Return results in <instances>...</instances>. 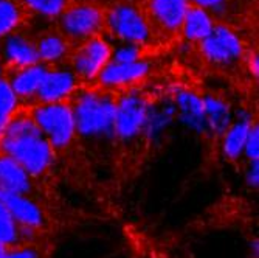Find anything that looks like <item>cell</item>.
<instances>
[{"label":"cell","mask_w":259,"mask_h":258,"mask_svg":"<svg viewBox=\"0 0 259 258\" xmlns=\"http://www.w3.org/2000/svg\"><path fill=\"white\" fill-rule=\"evenodd\" d=\"M152 106L154 100L141 89H127L118 93L110 162L115 179L120 183L137 177L148 160Z\"/></svg>","instance_id":"obj_1"},{"label":"cell","mask_w":259,"mask_h":258,"mask_svg":"<svg viewBox=\"0 0 259 258\" xmlns=\"http://www.w3.org/2000/svg\"><path fill=\"white\" fill-rule=\"evenodd\" d=\"M118 93L120 90L103 86H81L70 95L67 101L72 109L79 151L110 159Z\"/></svg>","instance_id":"obj_2"},{"label":"cell","mask_w":259,"mask_h":258,"mask_svg":"<svg viewBox=\"0 0 259 258\" xmlns=\"http://www.w3.org/2000/svg\"><path fill=\"white\" fill-rule=\"evenodd\" d=\"M0 156L16 162L39 182L53 187L56 157L47 138L33 122L27 106H19L0 132Z\"/></svg>","instance_id":"obj_3"},{"label":"cell","mask_w":259,"mask_h":258,"mask_svg":"<svg viewBox=\"0 0 259 258\" xmlns=\"http://www.w3.org/2000/svg\"><path fill=\"white\" fill-rule=\"evenodd\" d=\"M27 107L33 122L55 153L56 162L67 160V157H72V154L79 150L72 109L67 100Z\"/></svg>","instance_id":"obj_4"},{"label":"cell","mask_w":259,"mask_h":258,"mask_svg":"<svg viewBox=\"0 0 259 258\" xmlns=\"http://www.w3.org/2000/svg\"><path fill=\"white\" fill-rule=\"evenodd\" d=\"M0 204H2L20 224L40 233V235L52 237L59 227L56 210L42 202L22 198L19 195H14L4 189H0Z\"/></svg>","instance_id":"obj_5"},{"label":"cell","mask_w":259,"mask_h":258,"mask_svg":"<svg viewBox=\"0 0 259 258\" xmlns=\"http://www.w3.org/2000/svg\"><path fill=\"white\" fill-rule=\"evenodd\" d=\"M0 189L58 210V196L53 187L39 182L5 156H0Z\"/></svg>","instance_id":"obj_6"},{"label":"cell","mask_w":259,"mask_h":258,"mask_svg":"<svg viewBox=\"0 0 259 258\" xmlns=\"http://www.w3.org/2000/svg\"><path fill=\"white\" fill-rule=\"evenodd\" d=\"M112 59L110 45L101 38L85 39L82 45L70 55V68L79 78L81 83L95 81L103 68Z\"/></svg>","instance_id":"obj_7"},{"label":"cell","mask_w":259,"mask_h":258,"mask_svg":"<svg viewBox=\"0 0 259 258\" xmlns=\"http://www.w3.org/2000/svg\"><path fill=\"white\" fill-rule=\"evenodd\" d=\"M107 23L112 33L116 38H120L124 44L141 45L149 41V22L146 20L143 13L129 4L113 7L109 13Z\"/></svg>","instance_id":"obj_8"},{"label":"cell","mask_w":259,"mask_h":258,"mask_svg":"<svg viewBox=\"0 0 259 258\" xmlns=\"http://www.w3.org/2000/svg\"><path fill=\"white\" fill-rule=\"evenodd\" d=\"M81 86L82 83L79 81V78L75 75V72L70 67H59V65L50 67L49 65L47 73L28 106L65 101Z\"/></svg>","instance_id":"obj_9"},{"label":"cell","mask_w":259,"mask_h":258,"mask_svg":"<svg viewBox=\"0 0 259 258\" xmlns=\"http://www.w3.org/2000/svg\"><path fill=\"white\" fill-rule=\"evenodd\" d=\"M200 52L214 65H231L244 55L241 39L228 27L214 25L208 38L200 42Z\"/></svg>","instance_id":"obj_10"},{"label":"cell","mask_w":259,"mask_h":258,"mask_svg":"<svg viewBox=\"0 0 259 258\" xmlns=\"http://www.w3.org/2000/svg\"><path fill=\"white\" fill-rule=\"evenodd\" d=\"M49 64H34L28 67H11L7 68L8 72L4 73V80L8 83L10 89L13 90L14 97L17 98L20 106H28L31 98L34 97L36 90L39 89Z\"/></svg>","instance_id":"obj_11"},{"label":"cell","mask_w":259,"mask_h":258,"mask_svg":"<svg viewBox=\"0 0 259 258\" xmlns=\"http://www.w3.org/2000/svg\"><path fill=\"white\" fill-rule=\"evenodd\" d=\"M103 25V13L92 7L81 5L62 13L61 28L72 39H90Z\"/></svg>","instance_id":"obj_12"},{"label":"cell","mask_w":259,"mask_h":258,"mask_svg":"<svg viewBox=\"0 0 259 258\" xmlns=\"http://www.w3.org/2000/svg\"><path fill=\"white\" fill-rule=\"evenodd\" d=\"M257 122V115L242 110L236 119H233L222 132V150L225 159L233 167L241 168V157L245 146V140L251 125Z\"/></svg>","instance_id":"obj_13"},{"label":"cell","mask_w":259,"mask_h":258,"mask_svg":"<svg viewBox=\"0 0 259 258\" xmlns=\"http://www.w3.org/2000/svg\"><path fill=\"white\" fill-rule=\"evenodd\" d=\"M149 72H151V62L146 59L129 62V64L109 62L95 81H98L100 86L103 87L120 90L129 87L131 84L140 83Z\"/></svg>","instance_id":"obj_14"},{"label":"cell","mask_w":259,"mask_h":258,"mask_svg":"<svg viewBox=\"0 0 259 258\" xmlns=\"http://www.w3.org/2000/svg\"><path fill=\"white\" fill-rule=\"evenodd\" d=\"M188 10H190L188 0H151L149 4V11L154 22L168 31L182 28Z\"/></svg>","instance_id":"obj_15"},{"label":"cell","mask_w":259,"mask_h":258,"mask_svg":"<svg viewBox=\"0 0 259 258\" xmlns=\"http://www.w3.org/2000/svg\"><path fill=\"white\" fill-rule=\"evenodd\" d=\"M42 238H52V237L40 235V233L20 224L8 210L0 204V244L4 247H13V246L25 244L30 241L42 240Z\"/></svg>","instance_id":"obj_16"},{"label":"cell","mask_w":259,"mask_h":258,"mask_svg":"<svg viewBox=\"0 0 259 258\" xmlns=\"http://www.w3.org/2000/svg\"><path fill=\"white\" fill-rule=\"evenodd\" d=\"M2 55L7 62V68L28 67V65H34L40 62L34 42H31L30 39L23 38L20 34L7 36Z\"/></svg>","instance_id":"obj_17"},{"label":"cell","mask_w":259,"mask_h":258,"mask_svg":"<svg viewBox=\"0 0 259 258\" xmlns=\"http://www.w3.org/2000/svg\"><path fill=\"white\" fill-rule=\"evenodd\" d=\"M213 27H214L213 20H211L206 10L199 7H193V8L190 7L182 25L183 33L188 39L200 41V42L209 36V33L213 31Z\"/></svg>","instance_id":"obj_18"},{"label":"cell","mask_w":259,"mask_h":258,"mask_svg":"<svg viewBox=\"0 0 259 258\" xmlns=\"http://www.w3.org/2000/svg\"><path fill=\"white\" fill-rule=\"evenodd\" d=\"M55 253V243L52 238H42L0 249V258H52Z\"/></svg>","instance_id":"obj_19"},{"label":"cell","mask_w":259,"mask_h":258,"mask_svg":"<svg viewBox=\"0 0 259 258\" xmlns=\"http://www.w3.org/2000/svg\"><path fill=\"white\" fill-rule=\"evenodd\" d=\"M34 45L39 59L44 64H56L68 55V42L58 34L42 36Z\"/></svg>","instance_id":"obj_20"},{"label":"cell","mask_w":259,"mask_h":258,"mask_svg":"<svg viewBox=\"0 0 259 258\" xmlns=\"http://www.w3.org/2000/svg\"><path fill=\"white\" fill-rule=\"evenodd\" d=\"M20 22V10L13 0H0V38L10 36Z\"/></svg>","instance_id":"obj_21"},{"label":"cell","mask_w":259,"mask_h":258,"mask_svg":"<svg viewBox=\"0 0 259 258\" xmlns=\"http://www.w3.org/2000/svg\"><path fill=\"white\" fill-rule=\"evenodd\" d=\"M68 0H25V5L47 17H55L65 11Z\"/></svg>","instance_id":"obj_22"},{"label":"cell","mask_w":259,"mask_h":258,"mask_svg":"<svg viewBox=\"0 0 259 258\" xmlns=\"http://www.w3.org/2000/svg\"><path fill=\"white\" fill-rule=\"evenodd\" d=\"M141 45H135V44H124L121 47H118L115 52H112V59L110 62H116V64H129V62H137L141 61Z\"/></svg>","instance_id":"obj_23"},{"label":"cell","mask_w":259,"mask_h":258,"mask_svg":"<svg viewBox=\"0 0 259 258\" xmlns=\"http://www.w3.org/2000/svg\"><path fill=\"white\" fill-rule=\"evenodd\" d=\"M196 5L199 8H211V10H219L224 4H225V0H194Z\"/></svg>","instance_id":"obj_24"},{"label":"cell","mask_w":259,"mask_h":258,"mask_svg":"<svg viewBox=\"0 0 259 258\" xmlns=\"http://www.w3.org/2000/svg\"><path fill=\"white\" fill-rule=\"evenodd\" d=\"M4 73H5V65H4V61H2V58H0V78L4 77Z\"/></svg>","instance_id":"obj_25"},{"label":"cell","mask_w":259,"mask_h":258,"mask_svg":"<svg viewBox=\"0 0 259 258\" xmlns=\"http://www.w3.org/2000/svg\"><path fill=\"white\" fill-rule=\"evenodd\" d=\"M2 247H4V246H2V244H0V249H2Z\"/></svg>","instance_id":"obj_26"}]
</instances>
